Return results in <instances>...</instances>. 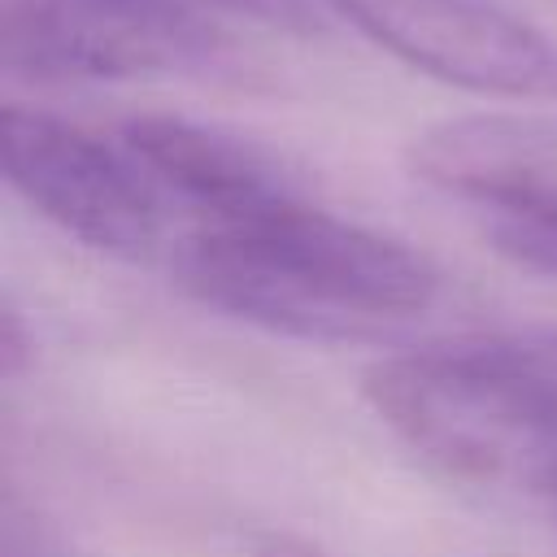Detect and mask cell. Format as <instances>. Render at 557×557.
I'll list each match as a JSON object with an SVG mask.
<instances>
[{"label": "cell", "instance_id": "obj_4", "mask_svg": "<svg viewBox=\"0 0 557 557\" xmlns=\"http://www.w3.org/2000/svg\"><path fill=\"white\" fill-rule=\"evenodd\" d=\"M405 65L500 100H557V39L500 0H326Z\"/></svg>", "mask_w": 557, "mask_h": 557}, {"label": "cell", "instance_id": "obj_6", "mask_svg": "<svg viewBox=\"0 0 557 557\" xmlns=\"http://www.w3.org/2000/svg\"><path fill=\"white\" fill-rule=\"evenodd\" d=\"M487 239L513 265L557 278V218L553 213H487Z\"/></svg>", "mask_w": 557, "mask_h": 557}, {"label": "cell", "instance_id": "obj_3", "mask_svg": "<svg viewBox=\"0 0 557 557\" xmlns=\"http://www.w3.org/2000/svg\"><path fill=\"white\" fill-rule=\"evenodd\" d=\"M0 57L26 78H196L231 61V39L196 0H4Z\"/></svg>", "mask_w": 557, "mask_h": 557}, {"label": "cell", "instance_id": "obj_8", "mask_svg": "<svg viewBox=\"0 0 557 557\" xmlns=\"http://www.w3.org/2000/svg\"><path fill=\"white\" fill-rule=\"evenodd\" d=\"M252 557H326V553H322L318 544L300 540V535H287V531H270V535H261V540H257Z\"/></svg>", "mask_w": 557, "mask_h": 557}, {"label": "cell", "instance_id": "obj_2", "mask_svg": "<svg viewBox=\"0 0 557 557\" xmlns=\"http://www.w3.org/2000/svg\"><path fill=\"white\" fill-rule=\"evenodd\" d=\"M0 165L9 187L65 235L96 252L165 265L178 239V213L157 174L131 144L104 139L78 122L30 104L0 113Z\"/></svg>", "mask_w": 557, "mask_h": 557}, {"label": "cell", "instance_id": "obj_5", "mask_svg": "<svg viewBox=\"0 0 557 557\" xmlns=\"http://www.w3.org/2000/svg\"><path fill=\"white\" fill-rule=\"evenodd\" d=\"M413 178L487 213L557 218V113H470L413 135Z\"/></svg>", "mask_w": 557, "mask_h": 557}, {"label": "cell", "instance_id": "obj_1", "mask_svg": "<svg viewBox=\"0 0 557 557\" xmlns=\"http://www.w3.org/2000/svg\"><path fill=\"white\" fill-rule=\"evenodd\" d=\"M165 270L205 309L322 344L387 339L440 296L418 248L313 205L300 183L183 226Z\"/></svg>", "mask_w": 557, "mask_h": 557}, {"label": "cell", "instance_id": "obj_7", "mask_svg": "<svg viewBox=\"0 0 557 557\" xmlns=\"http://www.w3.org/2000/svg\"><path fill=\"white\" fill-rule=\"evenodd\" d=\"M213 4L218 9H231V13H248V17L270 22V26H287V30H313L318 26L309 0H213Z\"/></svg>", "mask_w": 557, "mask_h": 557}]
</instances>
